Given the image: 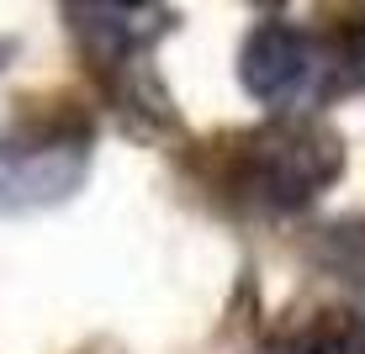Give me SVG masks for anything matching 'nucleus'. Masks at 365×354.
<instances>
[{"label":"nucleus","instance_id":"obj_1","mask_svg":"<svg viewBox=\"0 0 365 354\" xmlns=\"http://www.w3.org/2000/svg\"><path fill=\"white\" fill-rule=\"evenodd\" d=\"M344 170V143L318 127V122H270L244 143L238 159V185L259 212L281 217V212L312 207Z\"/></svg>","mask_w":365,"mask_h":354},{"label":"nucleus","instance_id":"obj_2","mask_svg":"<svg viewBox=\"0 0 365 354\" xmlns=\"http://www.w3.org/2000/svg\"><path fill=\"white\" fill-rule=\"evenodd\" d=\"M85 180V132H11L0 143V207H58Z\"/></svg>","mask_w":365,"mask_h":354},{"label":"nucleus","instance_id":"obj_3","mask_svg":"<svg viewBox=\"0 0 365 354\" xmlns=\"http://www.w3.org/2000/svg\"><path fill=\"white\" fill-rule=\"evenodd\" d=\"M312 74H318V53H312V37L292 27L281 16L255 21L238 48V80L259 106H297L312 90Z\"/></svg>","mask_w":365,"mask_h":354},{"label":"nucleus","instance_id":"obj_4","mask_svg":"<svg viewBox=\"0 0 365 354\" xmlns=\"http://www.w3.org/2000/svg\"><path fill=\"white\" fill-rule=\"evenodd\" d=\"M69 27H74V32H85V48H91V53H101V58H128V53L148 48L159 32L170 27V11H133V6L111 11V6H80V11H69Z\"/></svg>","mask_w":365,"mask_h":354},{"label":"nucleus","instance_id":"obj_5","mask_svg":"<svg viewBox=\"0 0 365 354\" xmlns=\"http://www.w3.org/2000/svg\"><path fill=\"white\" fill-rule=\"evenodd\" d=\"M259 354H365V318H355V312H318L312 323L281 333Z\"/></svg>","mask_w":365,"mask_h":354},{"label":"nucleus","instance_id":"obj_6","mask_svg":"<svg viewBox=\"0 0 365 354\" xmlns=\"http://www.w3.org/2000/svg\"><path fill=\"white\" fill-rule=\"evenodd\" d=\"M318 259L365 291V222H334L318 233Z\"/></svg>","mask_w":365,"mask_h":354},{"label":"nucleus","instance_id":"obj_7","mask_svg":"<svg viewBox=\"0 0 365 354\" xmlns=\"http://www.w3.org/2000/svg\"><path fill=\"white\" fill-rule=\"evenodd\" d=\"M344 64H349V74L365 85V11L344 27Z\"/></svg>","mask_w":365,"mask_h":354}]
</instances>
